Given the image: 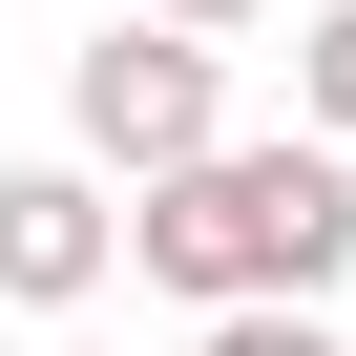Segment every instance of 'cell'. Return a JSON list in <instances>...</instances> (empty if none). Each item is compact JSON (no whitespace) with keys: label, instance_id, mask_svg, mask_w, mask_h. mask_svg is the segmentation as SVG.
<instances>
[{"label":"cell","instance_id":"5b68a950","mask_svg":"<svg viewBox=\"0 0 356 356\" xmlns=\"http://www.w3.org/2000/svg\"><path fill=\"white\" fill-rule=\"evenodd\" d=\"M210 356H356V335H314L293 293H252V314H210Z\"/></svg>","mask_w":356,"mask_h":356},{"label":"cell","instance_id":"8992f818","mask_svg":"<svg viewBox=\"0 0 356 356\" xmlns=\"http://www.w3.org/2000/svg\"><path fill=\"white\" fill-rule=\"evenodd\" d=\"M147 22H189V42H231V22H273V0H147Z\"/></svg>","mask_w":356,"mask_h":356},{"label":"cell","instance_id":"7a4b0ae2","mask_svg":"<svg viewBox=\"0 0 356 356\" xmlns=\"http://www.w3.org/2000/svg\"><path fill=\"white\" fill-rule=\"evenodd\" d=\"M63 126H84V168L168 189L189 147H231V42H189V22H105V42L63 63Z\"/></svg>","mask_w":356,"mask_h":356},{"label":"cell","instance_id":"3957f363","mask_svg":"<svg viewBox=\"0 0 356 356\" xmlns=\"http://www.w3.org/2000/svg\"><path fill=\"white\" fill-rule=\"evenodd\" d=\"M105 273H126L105 168H0V293H22V314H84Z\"/></svg>","mask_w":356,"mask_h":356},{"label":"cell","instance_id":"6da1fadb","mask_svg":"<svg viewBox=\"0 0 356 356\" xmlns=\"http://www.w3.org/2000/svg\"><path fill=\"white\" fill-rule=\"evenodd\" d=\"M126 273L147 293H189V314H252V293H335L356 273V147H314V126H231V147H189L168 189H126Z\"/></svg>","mask_w":356,"mask_h":356},{"label":"cell","instance_id":"277c9868","mask_svg":"<svg viewBox=\"0 0 356 356\" xmlns=\"http://www.w3.org/2000/svg\"><path fill=\"white\" fill-rule=\"evenodd\" d=\"M293 126L356 147V0H314V42H293Z\"/></svg>","mask_w":356,"mask_h":356}]
</instances>
